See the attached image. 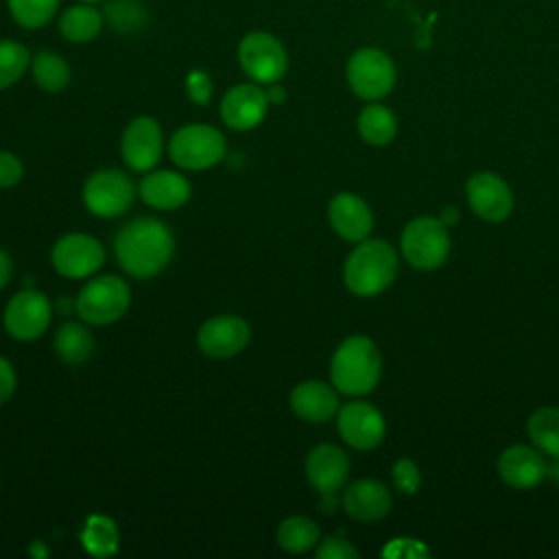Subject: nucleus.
Instances as JSON below:
<instances>
[{
    "mask_svg": "<svg viewBox=\"0 0 559 559\" xmlns=\"http://www.w3.org/2000/svg\"><path fill=\"white\" fill-rule=\"evenodd\" d=\"M118 264L133 277L146 280L162 273L173 253V231L157 218H135L127 223L114 240Z\"/></svg>",
    "mask_w": 559,
    "mask_h": 559,
    "instance_id": "f257e3e1",
    "label": "nucleus"
},
{
    "mask_svg": "<svg viewBox=\"0 0 559 559\" xmlns=\"http://www.w3.org/2000/svg\"><path fill=\"white\" fill-rule=\"evenodd\" d=\"M380 352L367 336L345 338L330 362L332 384L345 395H365L380 380Z\"/></svg>",
    "mask_w": 559,
    "mask_h": 559,
    "instance_id": "f03ea898",
    "label": "nucleus"
},
{
    "mask_svg": "<svg viewBox=\"0 0 559 559\" xmlns=\"http://www.w3.org/2000/svg\"><path fill=\"white\" fill-rule=\"evenodd\" d=\"M397 275V253L384 240H360L343 266L345 286L360 297H371L391 286Z\"/></svg>",
    "mask_w": 559,
    "mask_h": 559,
    "instance_id": "7ed1b4c3",
    "label": "nucleus"
},
{
    "mask_svg": "<svg viewBox=\"0 0 559 559\" xmlns=\"http://www.w3.org/2000/svg\"><path fill=\"white\" fill-rule=\"evenodd\" d=\"M131 304V290L124 280L116 275H100L90 280L76 297V312L85 323L109 325L124 317Z\"/></svg>",
    "mask_w": 559,
    "mask_h": 559,
    "instance_id": "20e7f679",
    "label": "nucleus"
},
{
    "mask_svg": "<svg viewBox=\"0 0 559 559\" xmlns=\"http://www.w3.org/2000/svg\"><path fill=\"white\" fill-rule=\"evenodd\" d=\"M170 159L186 170H205L225 157V138L210 124H186L170 138Z\"/></svg>",
    "mask_w": 559,
    "mask_h": 559,
    "instance_id": "39448f33",
    "label": "nucleus"
},
{
    "mask_svg": "<svg viewBox=\"0 0 559 559\" xmlns=\"http://www.w3.org/2000/svg\"><path fill=\"white\" fill-rule=\"evenodd\" d=\"M450 253L448 227L432 216L411 221L402 231V255L404 260L421 271L437 269Z\"/></svg>",
    "mask_w": 559,
    "mask_h": 559,
    "instance_id": "423d86ee",
    "label": "nucleus"
},
{
    "mask_svg": "<svg viewBox=\"0 0 559 559\" xmlns=\"http://www.w3.org/2000/svg\"><path fill=\"white\" fill-rule=\"evenodd\" d=\"M238 61L249 79L255 83H277L288 68L284 44L264 31H253L238 44Z\"/></svg>",
    "mask_w": 559,
    "mask_h": 559,
    "instance_id": "0eeeda50",
    "label": "nucleus"
},
{
    "mask_svg": "<svg viewBox=\"0 0 559 559\" xmlns=\"http://www.w3.org/2000/svg\"><path fill=\"white\" fill-rule=\"evenodd\" d=\"M347 83L362 100H378L395 85V66L380 48H360L347 61Z\"/></svg>",
    "mask_w": 559,
    "mask_h": 559,
    "instance_id": "6e6552de",
    "label": "nucleus"
},
{
    "mask_svg": "<svg viewBox=\"0 0 559 559\" xmlns=\"http://www.w3.org/2000/svg\"><path fill=\"white\" fill-rule=\"evenodd\" d=\"M135 188L129 175L122 170L105 168L96 170L83 186V203L85 207L103 218L120 216L133 203Z\"/></svg>",
    "mask_w": 559,
    "mask_h": 559,
    "instance_id": "1a4fd4ad",
    "label": "nucleus"
},
{
    "mask_svg": "<svg viewBox=\"0 0 559 559\" xmlns=\"http://www.w3.org/2000/svg\"><path fill=\"white\" fill-rule=\"evenodd\" d=\"M52 266L59 275L83 280L94 275L105 262L103 245L87 234L61 236L52 247Z\"/></svg>",
    "mask_w": 559,
    "mask_h": 559,
    "instance_id": "9d476101",
    "label": "nucleus"
},
{
    "mask_svg": "<svg viewBox=\"0 0 559 559\" xmlns=\"http://www.w3.org/2000/svg\"><path fill=\"white\" fill-rule=\"evenodd\" d=\"M52 306L39 290H22L13 295L4 308V328L17 341H33L41 336L50 323Z\"/></svg>",
    "mask_w": 559,
    "mask_h": 559,
    "instance_id": "9b49d317",
    "label": "nucleus"
},
{
    "mask_svg": "<svg viewBox=\"0 0 559 559\" xmlns=\"http://www.w3.org/2000/svg\"><path fill=\"white\" fill-rule=\"evenodd\" d=\"M120 148H122L124 164L131 170H138V173L151 170L159 162L164 151V135H162L159 122L151 116H140L131 120L122 133Z\"/></svg>",
    "mask_w": 559,
    "mask_h": 559,
    "instance_id": "f8f14e48",
    "label": "nucleus"
},
{
    "mask_svg": "<svg viewBox=\"0 0 559 559\" xmlns=\"http://www.w3.org/2000/svg\"><path fill=\"white\" fill-rule=\"evenodd\" d=\"M347 476L349 459L338 445L321 443L306 459V478L323 496L321 504H325V509L334 504V493L345 485Z\"/></svg>",
    "mask_w": 559,
    "mask_h": 559,
    "instance_id": "ddd939ff",
    "label": "nucleus"
},
{
    "mask_svg": "<svg viewBox=\"0 0 559 559\" xmlns=\"http://www.w3.org/2000/svg\"><path fill=\"white\" fill-rule=\"evenodd\" d=\"M249 336L251 330L245 319L236 314H218L199 328L197 345L210 358H231L247 347Z\"/></svg>",
    "mask_w": 559,
    "mask_h": 559,
    "instance_id": "4468645a",
    "label": "nucleus"
},
{
    "mask_svg": "<svg viewBox=\"0 0 559 559\" xmlns=\"http://www.w3.org/2000/svg\"><path fill=\"white\" fill-rule=\"evenodd\" d=\"M338 432L356 450H371L384 437V419L369 402H347L338 411Z\"/></svg>",
    "mask_w": 559,
    "mask_h": 559,
    "instance_id": "2eb2a0df",
    "label": "nucleus"
},
{
    "mask_svg": "<svg viewBox=\"0 0 559 559\" xmlns=\"http://www.w3.org/2000/svg\"><path fill=\"white\" fill-rule=\"evenodd\" d=\"M269 109L266 92L255 83H240L231 87L221 100V118L236 131H249L258 127Z\"/></svg>",
    "mask_w": 559,
    "mask_h": 559,
    "instance_id": "dca6fc26",
    "label": "nucleus"
},
{
    "mask_svg": "<svg viewBox=\"0 0 559 559\" xmlns=\"http://www.w3.org/2000/svg\"><path fill=\"white\" fill-rule=\"evenodd\" d=\"M467 203L485 221H502L511 214L513 194L509 186L493 173H476L467 181Z\"/></svg>",
    "mask_w": 559,
    "mask_h": 559,
    "instance_id": "f3484780",
    "label": "nucleus"
},
{
    "mask_svg": "<svg viewBox=\"0 0 559 559\" xmlns=\"http://www.w3.org/2000/svg\"><path fill=\"white\" fill-rule=\"evenodd\" d=\"M328 218H330L332 229L349 242L365 240L373 225L369 205L352 192H341L330 201Z\"/></svg>",
    "mask_w": 559,
    "mask_h": 559,
    "instance_id": "a211bd4d",
    "label": "nucleus"
},
{
    "mask_svg": "<svg viewBox=\"0 0 559 559\" xmlns=\"http://www.w3.org/2000/svg\"><path fill=\"white\" fill-rule=\"evenodd\" d=\"M548 465L537 448L511 445L498 459L500 478L515 489H531L542 483Z\"/></svg>",
    "mask_w": 559,
    "mask_h": 559,
    "instance_id": "6ab92c4d",
    "label": "nucleus"
},
{
    "mask_svg": "<svg viewBox=\"0 0 559 559\" xmlns=\"http://www.w3.org/2000/svg\"><path fill=\"white\" fill-rule=\"evenodd\" d=\"M391 491L373 478H362L352 483L343 493V509L347 515L360 522H373L391 511Z\"/></svg>",
    "mask_w": 559,
    "mask_h": 559,
    "instance_id": "aec40b11",
    "label": "nucleus"
},
{
    "mask_svg": "<svg viewBox=\"0 0 559 559\" xmlns=\"http://www.w3.org/2000/svg\"><path fill=\"white\" fill-rule=\"evenodd\" d=\"M140 197L155 210H177L190 199V181L175 170H155L140 181Z\"/></svg>",
    "mask_w": 559,
    "mask_h": 559,
    "instance_id": "412c9836",
    "label": "nucleus"
},
{
    "mask_svg": "<svg viewBox=\"0 0 559 559\" xmlns=\"http://www.w3.org/2000/svg\"><path fill=\"white\" fill-rule=\"evenodd\" d=\"M290 408L297 417L321 424L338 411V397L330 384L319 380H306L293 389Z\"/></svg>",
    "mask_w": 559,
    "mask_h": 559,
    "instance_id": "4be33fe9",
    "label": "nucleus"
},
{
    "mask_svg": "<svg viewBox=\"0 0 559 559\" xmlns=\"http://www.w3.org/2000/svg\"><path fill=\"white\" fill-rule=\"evenodd\" d=\"M103 28V15L96 7L83 2L66 9L59 17V33L74 44H85L94 39Z\"/></svg>",
    "mask_w": 559,
    "mask_h": 559,
    "instance_id": "5701e85b",
    "label": "nucleus"
},
{
    "mask_svg": "<svg viewBox=\"0 0 559 559\" xmlns=\"http://www.w3.org/2000/svg\"><path fill=\"white\" fill-rule=\"evenodd\" d=\"M94 352V338L90 330L76 321L59 325L55 334V354L66 365H83Z\"/></svg>",
    "mask_w": 559,
    "mask_h": 559,
    "instance_id": "b1692460",
    "label": "nucleus"
},
{
    "mask_svg": "<svg viewBox=\"0 0 559 559\" xmlns=\"http://www.w3.org/2000/svg\"><path fill=\"white\" fill-rule=\"evenodd\" d=\"M358 133L371 146H384L397 133V118L389 107L371 103L358 114Z\"/></svg>",
    "mask_w": 559,
    "mask_h": 559,
    "instance_id": "393cba45",
    "label": "nucleus"
},
{
    "mask_svg": "<svg viewBox=\"0 0 559 559\" xmlns=\"http://www.w3.org/2000/svg\"><path fill=\"white\" fill-rule=\"evenodd\" d=\"M277 544L290 555H299L319 544V526L306 515H290L277 526Z\"/></svg>",
    "mask_w": 559,
    "mask_h": 559,
    "instance_id": "a878e982",
    "label": "nucleus"
},
{
    "mask_svg": "<svg viewBox=\"0 0 559 559\" xmlns=\"http://www.w3.org/2000/svg\"><path fill=\"white\" fill-rule=\"evenodd\" d=\"M528 437L539 452L552 459L559 456V408L546 406L535 411L528 419Z\"/></svg>",
    "mask_w": 559,
    "mask_h": 559,
    "instance_id": "bb28decb",
    "label": "nucleus"
},
{
    "mask_svg": "<svg viewBox=\"0 0 559 559\" xmlns=\"http://www.w3.org/2000/svg\"><path fill=\"white\" fill-rule=\"evenodd\" d=\"M31 68H33L35 83L41 90H46V92H61L70 83V68H68V63L59 55H55L50 50L37 52L35 59L31 61Z\"/></svg>",
    "mask_w": 559,
    "mask_h": 559,
    "instance_id": "cd10ccee",
    "label": "nucleus"
},
{
    "mask_svg": "<svg viewBox=\"0 0 559 559\" xmlns=\"http://www.w3.org/2000/svg\"><path fill=\"white\" fill-rule=\"evenodd\" d=\"M13 20L24 28H41L52 20L59 0H7Z\"/></svg>",
    "mask_w": 559,
    "mask_h": 559,
    "instance_id": "c85d7f7f",
    "label": "nucleus"
},
{
    "mask_svg": "<svg viewBox=\"0 0 559 559\" xmlns=\"http://www.w3.org/2000/svg\"><path fill=\"white\" fill-rule=\"evenodd\" d=\"M31 63L28 50L13 39L0 41V90L11 87L22 79L26 72V66Z\"/></svg>",
    "mask_w": 559,
    "mask_h": 559,
    "instance_id": "c756f323",
    "label": "nucleus"
},
{
    "mask_svg": "<svg viewBox=\"0 0 559 559\" xmlns=\"http://www.w3.org/2000/svg\"><path fill=\"white\" fill-rule=\"evenodd\" d=\"M83 544L92 555H98V557H107V555L116 552L118 533H116L114 522L103 515L90 518L85 524V531H83Z\"/></svg>",
    "mask_w": 559,
    "mask_h": 559,
    "instance_id": "7c9ffc66",
    "label": "nucleus"
},
{
    "mask_svg": "<svg viewBox=\"0 0 559 559\" xmlns=\"http://www.w3.org/2000/svg\"><path fill=\"white\" fill-rule=\"evenodd\" d=\"M105 15L118 31H135L144 24V11L135 0H114L105 7Z\"/></svg>",
    "mask_w": 559,
    "mask_h": 559,
    "instance_id": "2f4dec72",
    "label": "nucleus"
},
{
    "mask_svg": "<svg viewBox=\"0 0 559 559\" xmlns=\"http://www.w3.org/2000/svg\"><path fill=\"white\" fill-rule=\"evenodd\" d=\"M393 483L402 493H415L421 483L417 465L411 459H400L393 465Z\"/></svg>",
    "mask_w": 559,
    "mask_h": 559,
    "instance_id": "473e14b6",
    "label": "nucleus"
},
{
    "mask_svg": "<svg viewBox=\"0 0 559 559\" xmlns=\"http://www.w3.org/2000/svg\"><path fill=\"white\" fill-rule=\"evenodd\" d=\"M186 92L192 103L207 105L212 98V79L203 70H192L186 76Z\"/></svg>",
    "mask_w": 559,
    "mask_h": 559,
    "instance_id": "72a5a7b5",
    "label": "nucleus"
},
{
    "mask_svg": "<svg viewBox=\"0 0 559 559\" xmlns=\"http://www.w3.org/2000/svg\"><path fill=\"white\" fill-rule=\"evenodd\" d=\"M317 559H358V550L341 537H325L317 548Z\"/></svg>",
    "mask_w": 559,
    "mask_h": 559,
    "instance_id": "f704fd0d",
    "label": "nucleus"
},
{
    "mask_svg": "<svg viewBox=\"0 0 559 559\" xmlns=\"http://www.w3.org/2000/svg\"><path fill=\"white\" fill-rule=\"evenodd\" d=\"M22 162L9 153V151H0V188H11L22 179Z\"/></svg>",
    "mask_w": 559,
    "mask_h": 559,
    "instance_id": "c9c22d12",
    "label": "nucleus"
},
{
    "mask_svg": "<svg viewBox=\"0 0 559 559\" xmlns=\"http://www.w3.org/2000/svg\"><path fill=\"white\" fill-rule=\"evenodd\" d=\"M15 384H17V378H15V371H13L11 362L0 356V406L11 400V395L15 391Z\"/></svg>",
    "mask_w": 559,
    "mask_h": 559,
    "instance_id": "e433bc0d",
    "label": "nucleus"
},
{
    "mask_svg": "<svg viewBox=\"0 0 559 559\" xmlns=\"http://www.w3.org/2000/svg\"><path fill=\"white\" fill-rule=\"evenodd\" d=\"M391 544L400 548L397 552H391V555H408V557L428 555V550H426V548H424L419 542H415V539H393Z\"/></svg>",
    "mask_w": 559,
    "mask_h": 559,
    "instance_id": "4c0bfd02",
    "label": "nucleus"
},
{
    "mask_svg": "<svg viewBox=\"0 0 559 559\" xmlns=\"http://www.w3.org/2000/svg\"><path fill=\"white\" fill-rule=\"evenodd\" d=\"M11 277V258L0 249V290L7 286Z\"/></svg>",
    "mask_w": 559,
    "mask_h": 559,
    "instance_id": "58836bf2",
    "label": "nucleus"
},
{
    "mask_svg": "<svg viewBox=\"0 0 559 559\" xmlns=\"http://www.w3.org/2000/svg\"><path fill=\"white\" fill-rule=\"evenodd\" d=\"M266 96H269V103H271V105H275V103H282V100H284L286 92H284V87L273 85V83H271V90L266 92Z\"/></svg>",
    "mask_w": 559,
    "mask_h": 559,
    "instance_id": "ea45409f",
    "label": "nucleus"
},
{
    "mask_svg": "<svg viewBox=\"0 0 559 559\" xmlns=\"http://www.w3.org/2000/svg\"><path fill=\"white\" fill-rule=\"evenodd\" d=\"M456 218H459V214H456V210L454 207H445L443 210V214H441V223L445 225V227H450V225H454L456 223Z\"/></svg>",
    "mask_w": 559,
    "mask_h": 559,
    "instance_id": "a19ab883",
    "label": "nucleus"
},
{
    "mask_svg": "<svg viewBox=\"0 0 559 559\" xmlns=\"http://www.w3.org/2000/svg\"><path fill=\"white\" fill-rule=\"evenodd\" d=\"M546 474H550V478H552L555 483H559V456H555V463L548 467Z\"/></svg>",
    "mask_w": 559,
    "mask_h": 559,
    "instance_id": "79ce46f5",
    "label": "nucleus"
},
{
    "mask_svg": "<svg viewBox=\"0 0 559 559\" xmlns=\"http://www.w3.org/2000/svg\"><path fill=\"white\" fill-rule=\"evenodd\" d=\"M81 2H87V4H92V2H98V0H81Z\"/></svg>",
    "mask_w": 559,
    "mask_h": 559,
    "instance_id": "37998d69",
    "label": "nucleus"
}]
</instances>
